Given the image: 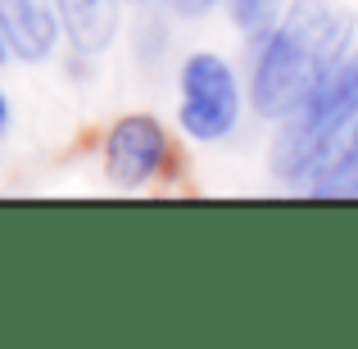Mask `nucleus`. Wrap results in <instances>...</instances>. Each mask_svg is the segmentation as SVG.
<instances>
[{
  "instance_id": "f257e3e1",
  "label": "nucleus",
  "mask_w": 358,
  "mask_h": 349,
  "mask_svg": "<svg viewBox=\"0 0 358 349\" xmlns=\"http://www.w3.org/2000/svg\"><path fill=\"white\" fill-rule=\"evenodd\" d=\"M354 14L341 0H290L268 32L250 78V100L263 118H286L350 59Z\"/></svg>"
},
{
  "instance_id": "f03ea898",
  "label": "nucleus",
  "mask_w": 358,
  "mask_h": 349,
  "mask_svg": "<svg viewBox=\"0 0 358 349\" xmlns=\"http://www.w3.org/2000/svg\"><path fill=\"white\" fill-rule=\"evenodd\" d=\"M358 127V55L341 64L295 114L281 118V131L272 141V173L281 182H313L336 150Z\"/></svg>"
},
{
  "instance_id": "7ed1b4c3",
  "label": "nucleus",
  "mask_w": 358,
  "mask_h": 349,
  "mask_svg": "<svg viewBox=\"0 0 358 349\" xmlns=\"http://www.w3.org/2000/svg\"><path fill=\"white\" fill-rule=\"evenodd\" d=\"M241 118V82L227 59L200 50L182 64V131L195 141H222Z\"/></svg>"
},
{
  "instance_id": "20e7f679",
  "label": "nucleus",
  "mask_w": 358,
  "mask_h": 349,
  "mask_svg": "<svg viewBox=\"0 0 358 349\" xmlns=\"http://www.w3.org/2000/svg\"><path fill=\"white\" fill-rule=\"evenodd\" d=\"M164 164H168V131H164L159 118L127 114V118H118L114 127H109V136H105V173H109V182L136 191V186H145L150 177L164 173Z\"/></svg>"
},
{
  "instance_id": "39448f33",
  "label": "nucleus",
  "mask_w": 358,
  "mask_h": 349,
  "mask_svg": "<svg viewBox=\"0 0 358 349\" xmlns=\"http://www.w3.org/2000/svg\"><path fill=\"white\" fill-rule=\"evenodd\" d=\"M59 23L41 0H0V27H5V41L18 59L41 64L45 55L55 50V36H59Z\"/></svg>"
},
{
  "instance_id": "423d86ee",
  "label": "nucleus",
  "mask_w": 358,
  "mask_h": 349,
  "mask_svg": "<svg viewBox=\"0 0 358 349\" xmlns=\"http://www.w3.org/2000/svg\"><path fill=\"white\" fill-rule=\"evenodd\" d=\"M73 50L100 55L118 32V0H55Z\"/></svg>"
},
{
  "instance_id": "0eeeda50",
  "label": "nucleus",
  "mask_w": 358,
  "mask_h": 349,
  "mask_svg": "<svg viewBox=\"0 0 358 349\" xmlns=\"http://www.w3.org/2000/svg\"><path fill=\"white\" fill-rule=\"evenodd\" d=\"M308 191H313L317 200H354L358 195V127L350 131V141L336 150L331 164L308 182Z\"/></svg>"
},
{
  "instance_id": "6e6552de",
  "label": "nucleus",
  "mask_w": 358,
  "mask_h": 349,
  "mask_svg": "<svg viewBox=\"0 0 358 349\" xmlns=\"http://www.w3.org/2000/svg\"><path fill=\"white\" fill-rule=\"evenodd\" d=\"M272 0H231V14H236L241 27H259L263 18H268Z\"/></svg>"
},
{
  "instance_id": "1a4fd4ad",
  "label": "nucleus",
  "mask_w": 358,
  "mask_h": 349,
  "mask_svg": "<svg viewBox=\"0 0 358 349\" xmlns=\"http://www.w3.org/2000/svg\"><path fill=\"white\" fill-rule=\"evenodd\" d=\"M168 5H173L177 14H186V18H200V14H209L218 0H168Z\"/></svg>"
},
{
  "instance_id": "9d476101",
  "label": "nucleus",
  "mask_w": 358,
  "mask_h": 349,
  "mask_svg": "<svg viewBox=\"0 0 358 349\" xmlns=\"http://www.w3.org/2000/svg\"><path fill=\"white\" fill-rule=\"evenodd\" d=\"M9 127V105H5V91H0V131Z\"/></svg>"
},
{
  "instance_id": "9b49d317",
  "label": "nucleus",
  "mask_w": 358,
  "mask_h": 349,
  "mask_svg": "<svg viewBox=\"0 0 358 349\" xmlns=\"http://www.w3.org/2000/svg\"><path fill=\"white\" fill-rule=\"evenodd\" d=\"M5 45H9V41H5V27H0V59H5Z\"/></svg>"
}]
</instances>
